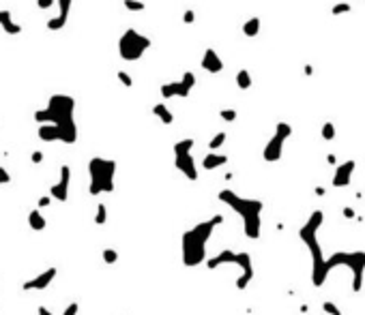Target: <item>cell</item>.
Masks as SVG:
<instances>
[{
  "label": "cell",
  "instance_id": "30",
  "mask_svg": "<svg viewBox=\"0 0 365 315\" xmlns=\"http://www.w3.org/2000/svg\"><path fill=\"white\" fill-rule=\"evenodd\" d=\"M71 5H73V0H58V9H60V13H58V15H62V18H67V20H69Z\"/></svg>",
  "mask_w": 365,
  "mask_h": 315
},
{
  "label": "cell",
  "instance_id": "18",
  "mask_svg": "<svg viewBox=\"0 0 365 315\" xmlns=\"http://www.w3.org/2000/svg\"><path fill=\"white\" fill-rule=\"evenodd\" d=\"M153 114H155L164 125H172V123H174V114L168 110L166 103H157L155 108H153Z\"/></svg>",
  "mask_w": 365,
  "mask_h": 315
},
{
  "label": "cell",
  "instance_id": "31",
  "mask_svg": "<svg viewBox=\"0 0 365 315\" xmlns=\"http://www.w3.org/2000/svg\"><path fill=\"white\" fill-rule=\"evenodd\" d=\"M116 77L120 79V84H123V86H127V88H131V86H133V79H131V75H129L127 71H118Z\"/></svg>",
  "mask_w": 365,
  "mask_h": 315
},
{
  "label": "cell",
  "instance_id": "15",
  "mask_svg": "<svg viewBox=\"0 0 365 315\" xmlns=\"http://www.w3.org/2000/svg\"><path fill=\"white\" fill-rule=\"evenodd\" d=\"M0 26H3V30L7 35H20L22 32V26L18 22H13L9 9H0Z\"/></svg>",
  "mask_w": 365,
  "mask_h": 315
},
{
  "label": "cell",
  "instance_id": "19",
  "mask_svg": "<svg viewBox=\"0 0 365 315\" xmlns=\"http://www.w3.org/2000/svg\"><path fill=\"white\" fill-rule=\"evenodd\" d=\"M243 32H245V37H256L258 32H260V18H249L245 24H243Z\"/></svg>",
  "mask_w": 365,
  "mask_h": 315
},
{
  "label": "cell",
  "instance_id": "25",
  "mask_svg": "<svg viewBox=\"0 0 365 315\" xmlns=\"http://www.w3.org/2000/svg\"><path fill=\"white\" fill-rule=\"evenodd\" d=\"M105 221H108V208H105V204H97L95 223H97V225H103Z\"/></svg>",
  "mask_w": 365,
  "mask_h": 315
},
{
  "label": "cell",
  "instance_id": "6",
  "mask_svg": "<svg viewBox=\"0 0 365 315\" xmlns=\"http://www.w3.org/2000/svg\"><path fill=\"white\" fill-rule=\"evenodd\" d=\"M335 266H346L352 272V289L359 292L361 289V281H363V272H365V253L363 251H354V253H333L324 262V277L335 268Z\"/></svg>",
  "mask_w": 365,
  "mask_h": 315
},
{
  "label": "cell",
  "instance_id": "37",
  "mask_svg": "<svg viewBox=\"0 0 365 315\" xmlns=\"http://www.w3.org/2000/svg\"><path fill=\"white\" fill-rule=\"evenodd\" d=\"M324 311L331 313V315H342V313H339V309H337V306H335L333 302H324Z\"/></svg>",
  "mask_w": 365,
  "mask_h": 315
},
{
  "label": "cell",
  "instance_id": "33",
  "mask_svg": "<svg viewBox=\"0 0 365 315\" xmlns=\"http://www.w3.org/2000/svg\"><path fill=\"white\" fill-rule=\"evenodd\" d=\"M219 116H222L226 123H232V120H237V110H222Z\"/></svg>",
  "mask_w": 365,
  "mask_h": 315
},
{
  "label": "cell",
  "instance_id": "38",
  "mask_svg": "<svg viewBox=\"0 0 365 315\" xmlns=\"http://www.w3.org/2000/svg\"><path fill=\"white\" fill-rule=\"evenodd\" d=\"M193 20H196V13H193L191 9H187V11L183 13V22L185 24H193Z\"/></svg>",
  "mask_w": 365,
  "mask_h": 315
},
{
  "label": "cell",
  "instance_id": "21",
  "mask_svg": "<svg viewBox=\"0 0 365 315\" xmlns=\"http://www.w3.org/2000/svg\"><path fill=\"white\" fill-rule=\"evenodd\" d=\"M237 86L241 88V90H247V88H251V75H249L247 69H241L237 73Z\"/></svg>",
  "mask_w": 365,
  "mask_h": 315
},
{
  "label": "cell",
  "instance_id": "11",
  "mask_svg": "<svg viewBox=\"0 0 365 315\" xmlns=\"http://www.w3.org/2000/svg\"><path fill=\"white\" fill-rule=\"evenodd\" d=\"M69 182H71V167L69 165H60V178H58V182L50 187L52 199L67 201V197H69Z\"/></svg>",
  "mask_w": 365,
  "mask_h": 315
},
{
  "label": "cell",
  "instance_id": "8",
  "mask_svg": "<svg viewBox=\"0 0 365 315\" xmlns=\"http://www.w3.org/2000/svg\"><path fill=\"white\" fill-rule=\"evenodd\" d=\"M151 45H153V41L146 35H142V32H137L133 28H127L118 41V54L123 60L135 62V60L142 58L144 52L149 50Z\"/></svg>",
  "mask_w": 365,
  "mask_h": 315
},
{
  "label": "cell",
  "instance_id": "17",
  "mask_svg": "<svg viewBox=\"0 0 365 315\" xmlns=\"http://www.w3.org/2000/svg\"><path fill=\"white\" fill-rule=\"evenodd\" d=\"M228 163V157L226 155H217V152H208V155L202 159V167L204 169H217Z\"/></svg>",
  "mask_w": 365,
  "mask_h": 315
},
{
  "label": "cell",
  "instance_id": "12",
  "mask_svg": "<svg viewBox=\"0 0 365 315\" xmlns=\"http://www.w3.org/2000/svg\"><path fill=\"white\" fill-rule=\"evenodd\" d=\"M174 165L189 180H198V169H196V163H193L191 152H178V155H174Z\"/></svg>",
  "mask_w": 365,
  "mask_h": 315
},
{
  "label": "cell",
  "instance_id": "26",
  "mask_svg": "<svg viewBox=\"0 0 365 315\" xmlns=\"http://www.w3.org/2000/svg\"><path fill=\"white\" fill-rule=\"evenodd\" d=\"M322 140H335V125L333 123H324L322 125Z\"/></svg>",
  "mask_w": 365,
  "mask_h": 315
},
{
  "label": "cell",
  "instance_id": "24",
  "mask_svg": "<svg viewBox=\"0 0 365 315\" xmlns=\"http://www.w3.org/2000/svg\"><path fill=\"white\" fill-rule=\"evenodd\" d=\"M224 144H226V133L219 131V133H215L213 140L208 142V148H210V150H219V148L224 146Z\"/></svg>",
  "mask_w": 365,
  "mask_h": 315
},
{
  "label": "cell",
  "instance_id": "42",
  "mask_svg": "<svg viewBox=\"0 0 365 315\" xmlns=\"http://www.w3.org/2000/svg\"><path fill=\"white\" fill-rule=\"evenodd\" d=\"M37 315H54L50 309H47V306H43V304H39L37 306Z\"/></svg>",
  "mask_w": 365,
  "mask_h": 315
},
{
  "label": "cell",
  "instance_id": "22",
  "mask_svg": "<svg viewBox=\"0 0 365 315\" xmlns=\"http://www.w3.org/2000/svg\"><path fill=\"white\" fill-rule=\"evenodd\" d=\"M193 144H196V142H193L191 137H185V140L176 142V144H174V155H178V152H191Z\"/></svg>",
  "mask_w": 365,
  "mask_h": 315
},
{
  "label": "cell",
  "instance_id": "3",
  "mask_svg": "<svg viewBox=\"0 0 365 315\" xmlns=\"http://www.w3.org/2000/svg\"><path fill=\"white\" fill-rule=\"evenodd\" d=\"M219 199L224 204H228L232 210H237L245 225V234L254 240L260 236V213H262V201L258 199H249V197H241L230 189L219 191Z\"/></svg>",
  "mask_w": 365,
  "mask_h": 315
},
{
  "label": "cell",
  "instance_id": "43",
  "mask_svg": "<svg viewBox=\"0 0 365 315\" xmlns=\"http://www.w3.org/2000/svg\"><path fill=\"white\" fill-rule=\"evenodd\" d=\"M344 215L348 217V219H352V217H354V210H352V208H344Z\"/></svg>",
  "mask_w": 365,
  "mask_h": 315
},
{
  "label": "cell",
  "instance_id": "1",
  "mask_svg": "<svg viewBox=\"0 0 365 315\" xmlns=\"http://www.w3.org/2000/svg\"><path fill=\"white\" fill-rule=\"evenodd\" d=\"M76 112V99L69 94H52L43 110L35 112V120L39 125H56L60 129L62 144L78 142V125L73 118Z\"/></svg>",
  "mask_w": 365,
  "mask_h": 315
},
{
  "label": "cell",
  "instance_id": "34",
  "mask_svg": "<svg viewBox=\"0 0 365 315\" xmlns=\"http://www.w3.org/2000/svg\"><path fill=\"white\" fill-rule=\"evenodd\" d=\"M159 92H161L164 99H172V96H174V88H172V84H164L159 88Z\"/></svg>",
  "mask_w": 365,
  "mask_h": 315
},
{
  "label": "cell",
  "instance_id": "23",
  "mask_svg": "<svg viewBox=\"0 0 365 315\" xmlns=\"http://www.w3.org/2000/svg\"><path fill=\"white\" fill-rule=\"evenodd\" d=\"M123 7L127 11H133V13H140L146 9V5L142 3V0H123Z\"/></svg>",
  "mask_w": 365,
  "mask_h": 315
},
{
  "label": "cell",
  "instance_id": "4",
  "mask_svg": "<svg viewBox=\"0 0 365 315\" xmlns=\"http://www.w3.org/2000/svg\"><path fill=\"white\" fill-rule=\"evenodd\" d=\"M322 225V213L316 210L312 213V217L307 219V223L301 228V240L310 247V253H312V260H314V266H312V279H314V285H322L324 281V262H322V251H320V245H318V238H316V230Z\"/></svg>",
  "mask_w": 365,
  "mask_h": 315
},
{
  "label": "cell",
  "instance_id": "44",
  "mask_svg": "<svg viewBox=\"0 0 365 315\" xmlns=\"http://www.w3.org/2000/svg\"><path fill=\"white\" fill-rule=\"evenodd\" d=\"M314 73V69H312V64H305V75H312Z\"/></svg>",
  "mask_w": 365,
  "mask_h": 315
},
{
  "label": "cell",
  "instance_id": "35",
  "mask_svg": "<svg viewBox=\"0 0 365 315\" xmlns=\"http://www.w3.org/2000/svg\"><path fill=\"white\" fill-rule=\"evenodd\" d=\"M78 311H80V304H78V302H71V304L64 306L62 315H78Z\"/></svg>",
  "mask_w": 365,
  "mask_h": 315
},
{
  "label": "cell",
  "instance_id": "7",
  "mask_svg": "<svg viewBox=\"0 0 365 315\" xmlns=\"http://www.w3.org/2000/svg\"><path fill=\"white\" fill-rule=\"evenodd\" d=\"M224 264H234L237 268H241V277L237 279V285L243 289V287H247V283L251 281V277H254V268H251V257L249 253H234L230 251V249H226V251H222L219 255H215L213 260H208L206 266L208 268H217V266H224Z\"/></svg>",
  "mask_w": 365,
  "mask_h": 315
},
{
  "label": "cell",
  "instance_id": "28",
  "mask_svg": "<svg viewBox=\"0 0 365 315\" xmlns=\"http://www.w3.org/2000/svg\"><path fill=\"white\" fill-rule=\"evenodd\" d=\"M101 257H103V262L105 264H116V260H118V253L114 251V249H103V253H101Z\"/></svg>",
  "mask_w": 365,
  "mask_h": 315
},
{
  "label": "cell",
  "instance_id": "13",
  "mask_svg": "<svg viewBox=\"0 0 365 315\" xmlns=\"http://www.w3.org/2000/svg\"><path fill=\"white\" fill-rule=\"evenodd\" d=\"M354 167H356V163H354L352 159L346 161V163H342V165H337L335 176H333V187H346V184H350Z\"/></svg>",
  "mask_w": 365,
  "mask_h": 315
},
{
  "label": "cell",
  "instance_id": "32",
  "mask_svg": "<svg viewBox=\"0 0 365 315\" xmlns=\"http://www.w3.org/2000/svg\"><path fill=\"white\" fill-rule=\"evenodd\" d=\"M181 82L187 86V88H193V86H196V75H193L191 71H185L183 77H181Z\"/></svg>",
  "mask_w": 365,
  "mask_h": 315
},
{
  "label": "cell",
  "instance_id": "16",
  "mask_svg": "<svg viewBox=\"0 0 365 315\" xmlns=\"http://www.w3.org/2000/svg\"><path fill=\"white\" fill-rule=\"evenodd\" d=\"M28 228L32 230V232H41V230H45L47 228V221H45V217L41 215V210H30L28 213Z\"/></svg>",
  "mask_w": 365,
  "mask_h": 315
},
{
  "label": "cell",
  "instance_id": "9",
  "mask_svg": "<svg viewBox=\"0 0 365 315\" xmlns=\"http://www.w3.org/2000/svg\"><path fill=\"white\" fill-rule=\"evenodd\" d=\"M290 135H292V127L288 123H277V127H275V135L269 140V144L264 146V152H262L264 161H269V163H273V161H279L283 144H286V140Z\"/></svg>",
  "mask_w": 365,
  "mask_h": 315
},
{
  "label": "cell",
  "instance_id": "10",
  "mask_svg": "<svg viewBox=\"0 0 365 315\" xmlns=\"http://www.w3.org/2000/svg\"><path fill=\"white\" fill-rule=\"evenodd\" d=\"M56 274H58V270L54 268V266H50V268H45L43 272H39L35 279H28L26 283L22 285L24 292H43V289L50 287V283L56 279Z\"/></svg>",
  "mask_w": 365,
  "mask_h": 315
},
{
  "label": "cell",
  "instance_id": "41",
  "mask_svg": "<svg viewBox=\"0 0 365 315\" xmlns=\"http://www.w3.org/2000/svg\"><path fill=\"white\" fill-rule=\"evenodd\" d=\"M52 204V195H43L41 199H39V208H45V206H50Z\"/></svg>",
  "mask_w": 365,
  "mask_h": 315
},
{
  "label": "cell",
  "instance_id": "29",
  "mask_svg": "<svg viewBox=\"0 0 365 315\" xmlns=\"http://www.w3.org/2000/svg\"><path fill=\"white\" fill-rule=\"evenodd\" d=\"M172 88H174V96H187L191 92V88H187L183 82H172Z\"/></svg>",
  "mask_w": 365,
  "mask_h": 315
},
{
  "label": "cell",
  "instance_id": "5",
  "mask_svg": "<svg viewBox=\"0 0 365 315\" xmlns=\"http://www.w3.org/2000/svg\"><path fill=\"white\" fill-rule=\"evenodd\" d=\"M114 174H116V161L93 157L88 161V176H91L88 193L95 197L101 195V193H112L114 191Z\"/></svg>",
  "mask_w": 365,
  "mask_h": 315
},
{
  "label": "cell",
  "instance_id": "14",
  "mask_svg": "<svg viewBox=\"0 0 365 315\" xmlns=\"http://www.w3.org/2000/svg\"><path fill=\"white\" fill-rule=\"evenodd\" d=\"M202 69L208 71V73H222L224 71V60L219 58V54L213 47H208L204 56H202Z\"/></svg>",
  "mask_w": 365,
  "mask_h": 315
},
{
  "label": "cell",
  "instance_id": "2",
  "mask_svg": "<svg viewBox=\"0 0 365 315\" xmlns=\"http://www.w3.org/2000/svg\"><path fill=\"white\" fill-rule=\"evenodd\" d=\"M224 221L222 215H215L213 219L198 223L183 234V264L185 266H198L206 255V242L213 236V230Z\"/></svg>",
  "mask_w": 365,
  "mask_h": 315
},
{
  "label": "cell",
  "instance_id": "36",
  "mask_svg": "<svg viewBox=\"0 0 365 315\" xmlns=\"http://www.w3.org/2000/svg\"><path fill=\"white\" fill-rule=\"evenodd\" d=\"M11 182V174L7 172L5 167H0V187H3V184H9Z\"/></svg>",
  "mask_w": 365,
  "mask_h": 315
},
{
  "label": "cell",
  "instance_id": "40",
  "mask_svg": "<svg viewBox=\"0 0 365 315\" xmlns=\"http://www.w3.org/2000/svg\"><path fill=\"white\" fill-rule=\"evenodd\" d=\"M30 161H32V163H41V161H43V152L41 150H35L30 155Z\"/></svg>",
  "mask_w": 365,
  "mask_h": 315
},
{
  "label": "cell",
  "instance_id": "20",
  "mask_svg": "<svg viewBox=\"0 0 365 315\" xmlns=\"http://www.w3.org/2000/svg\"><path fill=\"white\" fill-rule=\"evenodd\" d=\"M45 26H47V30L58 32V30H62L64 26H67V18H62V15H56V18H52V20L45 22Z\"/></svg>",
  "mask_w": 365,
  "mask_h": 315
},
{
  "label": "cell",
  "instance_id": "39",
  "mask_svg": "<svg viewBox=\"0 0 365 315\" xmlns=\"http://www.w3.org/2000/svg\"><path fill=\"white\" fill-rule=\"evenodd\" d=\"M54 5V0H37V7L41 11H45V9H50V7Z\"/></svg>",
  "mask_w": 365,
  "mask_h": 315
},
{
  "label": "cell",
  "instance_id": "27",
  "mask_svg": "<svg viewBox=\"0 0 365 315\" xmlns=\"http://www.w3.org/2000/svg\"><path fill=\"white\" fill-rule=\"evenodd\" d=\"M352 11V7L348 5V3H337L331 7V15H344V13H350Z\"/></svg>",
  "mask_w": 365,
  "mask_h": 315
}]
</instances>
